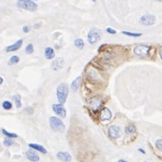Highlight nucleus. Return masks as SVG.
<instances>
[{"instance_id":"15","label":"nucleus","mask_w":162,"mask_h":162,"mask_svg":"<svg viewBox=\"0 0 162 162\" xmlns=\"http://www.w3.org/2000/svg\"><path fill=\"white\" fill-rule=\"evenodd\" d=\"M45 58L46 59H52L55 58V52L53 48L51 47H46L45 49Z\"/></svg>"},{"instance_id":"10","label":"nucleus","mask_w":162,"mask_h":162,"mask_svg":"<svg viewBox=\"0 0 162 162\" xmlns=\"http://www.w3.org/2000/svg\"><path fill=\"white\" fill-rule=\"evenodd\" d=\"M112 118V113L111 111L109 110V108H104L101 112H100V119L102 121H105V120H109L111 119Z\"/></svg>"},{"instance_id":"6","label":"nucleus","mask_w":162,"mask_h":162,"mask_svg":"<svg viewBox=\"0 0 162 162\" xmlns=\"http://www.w3.org/2000/svg\"><path fill=\"white\" fill-rule=\"evenodd\" d=\"M156 18L153 15H144L140 18V22L145 26H152L155 24Z\"/></svg>"},{"instance_id":"35","label":"nucleus","mask_w":162,"mask_h":162,"mask_svg":"<svg viewBox=\"0 0 162 162\" xmlns=\"http://www.w3.org/2000/svg\"><path fill=\"white\" fill-rule=\"evenodd\" d=\"M93 1H94V2H95V1H96V0H93Z\"/></svg>"},{"instance_id":"8","label":"nucleus","mask_w":162,"mask_h":162,"mask_svg":"<svg viewBox=\"0 0 162 162\" xmlns=\"http://www.w3.org/2000/svg\"><path fill=\"white\" fill-rule=\"evenodd\" d=\"M108 135L111 139H118L120 137V127L118 126L113 125L108 127Z\"/></svg>"},{"instance_id":"16","label":"nucleus","mask_w":162,"mask_h":162,"mask_svg":"<svg viewBox=\"0 0 162 162\" xmlns=\"http://www.w3.org/2000/svg\"><path fill=\"white\" fill-rule=\"evenodd\" d=\"M80 83H81V77H77L76 79H74V81L72 82V84H71V88L74 91H76L77 88L79 87V85H80Z\"/></svg>"},{"instance_id":"9","label":"nucleus","mask_w":162,"mask_h":162,"mask_svg":"<svg viewBox=\"0 0 162 162\" xmlns=\"http://www.w3.org/2000/svg\"><path fill=\"white\" fill-rule=\"evenodd\" d=\"M102 104V100L100 98H99V96H95V98H93L92 99H90L89 101V108L93 110V111H96L101 106Z\"/></svg>"},{"instance_id":"20","label":"nucleus","mask_w":162,"mask_h":162,"mask_svg":"<svg viewBox=\"0 0 162 162\" xmlns=\"http://www.w3.org/2000/svg\"><path fill=\"white\" fill-rule=\"evenodd\" d=\"M13 99L15 100V106H17V108H20L21 107V98H20V96L18 95H15V96H13Z\"/></svg>"},{"instance_id":"3","label":"nucleus","mask_w":162,"mask_h":162,"mask_svg":"<svg viewBox=\"0 0 162 162\" xmlns=\"http://www.w3.org/2000/svg\"><path fill=\"white\" fill-rule=\"evenodd\" d=\"M101 37V32L98 28H92L88 32L87 35V41L91 45H95L96 42H99Z\"/></svg>"},{"instance_id":"11","label":"nucleus","mask_w":162,"mask_h":162,"mask_svg":"<svg viewBox=\"0 0 162 162\" xmlns=\"http://www.w3.org/2000/svg\"><path fill=\"white\" fill-rule=\"evenodd\" d=\"M56 158H58L59 160L64 161V162H69L71 161L72 158L70 156V154L68 152H65V151H60L56 154Z\"/></svg>"},{"instance_id":"32","label":"nucleus","mask_w":162,"mask_h":162,"mask_svg":"<svg viewBox=\"0 0 162 162\" xmlns=\"http://www.w3.org/2000/svg\"><path fill=\"white\" fill-rule=\"evenodd\" d=\"M118 162H127V161L124 160V159H120V160H118Z\"/></svg>"},{"instance_id":"17","label":"nucleus","mask_w":162,"mask_h":162,"mask_svg":"<svg viewBox=\"0 0 162 162\" xmlns=\"http://www.w3.org/2000/svg\"><path fill=\"white\" fill-rule=\"evenodd\" d=\"M29 147H30V148H33L34 149H36V150H37V151H40V152L43 153V154H46V149L43 147V146H41V145H37V144H29Z\"/></svg>"},{"instance_id":"4","label":"nucleus","mask_w":162,"mask_h":162,"mask_svg":"<svg viewBox=\"0 0 162 162\" xmlns=\"http://www.w3.org/2000/svg\"><path fill=\"white\" fill-rule=\"evenodd\" d=\"M18 6L23 9L28 11H36L37 9V5L32 0H18Z\"/></svg>"},{"instance_id":"31","label":"nucleus","mask_w":162,"mask_h":162,"mask_svg":"<svg viewBox=\"0 0 162 162\" xmlns=\"http://www.w3.org/2000/svg\"><path fill=\"white\" fill-rule=\"evenodd\" d=\"M0 83H3V77H0Z\"/></svg>"},{"instance_id":"19","label":"nucleus","mask_w":162,"mask_h":162,"mask_svg":"<svg viewBox=\"0 0 162 162\" xmlns=\"http://www.w3.org/2000/svg\"><path fill=\"white\" fill-rule=\"evenodd\" d=\"M125 131L127 134H133L136 131V127L134 125H129L125 128Z\"/></svg>"},{"instance_id":"7","label":"nucleus","mask_w":162,"mask_h":162,"mask_svg":"<svg viewBox=\"0 0 162 162\" xmlns=\"http://www.w3.org/2000/svg\"><path fill=\"white\" fill-rule=\"evenodd\" d=\"M52 108H53L54 112L56 113V115H58L60 118H64L65 117H66L67 111H66V109H65V108H64V106L62 104H54Z\"/></svg>"},{"instance_id":"21","label":"nucleus","mask_w":162,"mask_h":162,"mask_svg":"<svg viewBox=\"0 0 162 162\" xmlns=\"http://www.w3.org/2000/svg\"><path fill=\"white\" fill-rule=\"evenodd\" d=\"M122 34L126 35V36H129V37H140L141 34L140 33H131V32H127V31H122Z\"/></svg>"},{"instance_id":"13","label":"nucleus","mask_w":162,"mask_h":162,"mask_svg":"<svg viewBox=\"0 0 162 162\" xmlns=\"http://www.w3.org/2000/svg\"><path fill=\"white\" fill-rule=\"evenodd\" d=\"M63 66H64V60L60 58L55 59L51 64V67L54 70H58V69L62 68Z\"/></svg>"},{"instance_id":"30","label":"nucleus","mask_w":162,"mask_h":162,"mask_svg":"<svg viewBox=\"0 0 162 162\" xmlns=\"http://www.w3.org/2000/svg\"><path fill=\"white\" fill-rule=\"evenodd\" d=\"M159 56H160V58H161V59H162V48H161L160 51H159Z\"/></svg>"},{"instance_id":"36","label":"nucleus","mask_w":162,"mask_h":162,"mask_svg":"<svg viewBox=\"0 0 162 162\" xmlns=\"http://www.w3.org/2000/svg\"><path fill=\"white\" fill-rule=\"evenodd\" d=\"M144 162H147V161H144Z\"/></svg>"},{"instance_id":"14","label":"nucleus","mask_w":162,"mask_h":162,"mask_svg":"<svg viewBox=\"0 0 162 162\" xmlns=\"http://www.w3.org/2000/svg\"><path fill=\"white\" fill-rule=\"evenodd\" d=\"M26 155H27V159L30 160V161H33V162H37V161H39V157H38V155H37V153H35L34 151L27 150V151L26 152Z\"/></svg>"},{"instance_id":"34","label":"nucleus","mask_w":162,"mask_h":162,"mask_svg":"<svg viewBox=\"0 0 162 162\" xmlns=\"http://www.w3.org/2000/svg\"><path fill=\"white\" fill-rule=\"evenodd\" d=\"M157 1H158V2H162V0H157Z\"/></svg>"},{"instance_id":"29","label":"nucleus","mask_w":162,"mask_h":162,"mask_svg":"<svg viewBox=\"0 0 162 162\" xmlns=\"http://www.w3.org/2000/svg\"><path fill=\"white\" fill-rule=\"evenodd\" d=\"M29 29H30V27H29L28 26H27V27H23V31L25 32V33H27V32L29 31Z\"/></svg>"},{"instance_id":"25","label":"nucleus","mask_w":162,"mask_h":162,"mask_svg":"<svg viewBox=\"0 0 162 162\" xmlns=\"http://www.w3.org/2000/svg\"><path fill=\"white\" fill-rule=\"evenodd\" d=\"M2 133L4 134V135H6V136H7V137H18V135L17 134H15V133H10V132H7L6 129H2Z\"/></svg>"},{"instance_id":"28","label":"nucleus","mask_w":162,"mask_h":162,"mask_svg":"<svg viewBox=\"0 0 162 162\" xmlns=\"http://www.w3.org/2000/svg\"><path fill=\"white\" fill-rule=\"evenodd\" d=\"M107 32H108V33H109V34H116L117 33V31L115 29H112L110 27H108L107 28Z\"/></svg>"},{"instance_id":"27","label":"nucleus","mask_w":162,"mask_h":162,"mask_svg":"<svg viewBox=\"0 0 162 162\" xmlns=\"http://www.w3.org/2000/svg\"><path fill=\"white\" fill-rule=\"evenodd\" d=\"M2 106H3V108H4L5 109L8 110V109H10V108H12V104H11L9 101H4Z\"/></svg>"},{"instance_id":"22","label":"nucleus","mask_w":162,"mask_h":162,"mask_svg":"<svg viewBox=\"0 0 162 162\" xmlns=\"http://www.w3.org/2000/svg\"><path fill=\"white\" fill-rule=\"evenodd\" d=\"M13 144H14V141L12 140V137H7V139H4V145L6 146V147H9V146Z\"/></svg>"},{"instance_id":"23","label":"nucleus","mask_w":162,"mask_h":162,"mask_svg":"<svg viewBox=\"0 0 162 162\" xmlns=\"http://www.w3.org/2000/svg\"><path fill=\"white\" fill-rule=\"evenodd\" d=\"M25 51H26V53H27V54L33 53V51H34V46H33V45H32V44H28V45L26 46Z\"/></svg>"},{"instance_id":"12","label":"nucleus","mask_w":162,"mask_h":162,"mask_svg":"<svg viewBox=\"0 0 162 162\" xmlns=\"http://www.w3.org/2000/svg\"><path fill=\"white\" fill-rule=\"evenodd\" d=\"M22 43H23V40L22 39H19L18 41H17L15 44L11 45V46H8L6 48V52H10V51H17L18 50L19 48L21 47L22 46Z\"/></svg>"},{"instance_id":"1","label":"nucleus","mask_w":162,"mask_h":162,"mask_svg":"<svg viewBox=\"0 0 162 162\" xmlns=\"http://www.w3.org/2000/svg\"><path fill=\"white\" fill-rule=\"evenodd\" d=\"M68 95V86L66 83H61L56 88V96L60 104H64L67 100Z\"/></svg>"},{"instance_id":"26","label":"nucleus","mask_w":162,"mask_h":162,"mask_svg":"<svg viewBox=\"0 0 162 162\" xmlns=\"http://www.w3.org/2000/svg\"><path fill=\"white\" fill-rule=\"evenodd\" d=\"M156 147L158 148V149L159 151L162 152V136H161L160 139H158L156 141Z\"/></svg>"},{"instance_id":"33","label":"nucleus","mask_w":162,"mask_h":162,"mask_svg":"<svg viewBox=\"0 0 162 162\" xmlns=\"http://www.w3.org/2000/svg\"><path fill=\"white\" fill-rule=\"evenodd\" d=\"M139 150L140 152H142V153H145V151H144L143 149H139Z\"/></svg>"},{"instance_id":"24","label":"nucleus","mask_w":162,"mask_h":162,"mask_svg":"<svg viewBox=\"0 0 162 162\" xmlns=\"http://www.w3.org/2000/svg\"><path fill=\"white\" fill-rule=\"evenodd\" d=\"M19 61V58L17 56H13L12 58H10V61H9V65H14V64H17L18 63Z\"/></svg>"},{"instance_id":"2","label":"nucleus","mask_w":162,"mask_h":162,"mask_svg":"<svg viewBox=\"0 0 162 162\" xmlns=\"http://www.w3.org/2000/svg\"><path fill=\"white\" fill-rule=\"evenodd\" d=\"M50 127L52 128V130L55 132H63L65 131V125L62 122V120L56 118V117H51L49 119Z\"/></svg>"},{"instance_id":"5","label":"nucleus","mask_w":162,"mask_h":162,"mask_svg":"<svg viewBox=\"0 0 162 162\" xmlns=\"http://www.w3.org/2000/svg\"><path fill=\"white\" fill-rule=\"evenodd\" d=\"M150 50L149 46H145V45H139L137 46L134 48V53L139 58H145L149 55V52Z\"/></svg>"},{"instance_id":"18","label":"nucleus","mask_w":162,"mask_h":162,"mask_svg":"<svg viewBox=\"0 0 162 162\" xmlns=\"http://www.w3.org/2000/svg\"><path fill=\"white\" fill-rule=\"evenodd\" d=\"M74 45L77 47V48H79V49H82V48L84 47V46H85V44H84V41L81 38H77V39H76L75 41H74Z\"/></svg>"}]
</instances>
